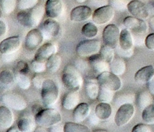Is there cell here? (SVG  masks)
<instances>
[{"mask_svg":"<svg viewBox=\"0 0 154 132\" xmlns=\"http://www.w3.org/2000/svg\"><path fill=\"white\" fill-rule=\"evenodd\" d=\"M62 81L65 86L70 91H78L83 82L80 71L75 66L72 64H68L65 67Z\"/></svg>","mask_w":154,"mask_h":132,"instance_id":"obj_1","label":"cell"},{"mask_svg":"<svg viewBox=\"0 0 154 132\" xmlns=\"http://www.w3.org/2000/svg\"><path fill=\"white\" fill-rule=\"evenodd\" d=\"M42 100L44 106L46 107H50L53 106L58 100L59 87L55 82L52 80L47 79L44 82L43 86L42 87Z\"/></svg>","mask_w":154,"mask_h":132,"instance_id":"obj_2","label":"cell"},{"mask_svg":"<svg viewBox=\"0 0 154 132\" xmlns=\"http://www.w3.org/2000/svg\"><path fill=\"white\" fill-rule=\"evenodd\" d=\"M35 121L39 126L42 127H51L57 124L62 120L61 114L53 108L42 109L36 115H35Z\"/></svg>","mask_w":154,"mask_h":132,"instance_id":"obj_3","label":"cell"},{"mask_svg":"<svg viewBox=\"0 0 154 132\" xmlns=\"http://www.w3.org/2000/svg\"><path fill=\"white\" fill-rule=\"evenodd\" d=\"M101 49L99 40H87L80 42L76 46V52L80 57H90L98 53Z\"/></svg>","mask_w":154,"mask_h":132,"instance_id":"obj_4","label":"cell"},{"mask_svg":"<svg viewBox=\"0 0 154 132\" xmlns=\"http://www.w3.org/2000/svg\"><path fill=\"white\" fill-rule=\"evenodd\" d=\"M96 79L99 86L106 87L114 92L119 90L122 86V81L120 77L109 70L102 72L98 75Z\"/></svg>","mask_w":154,"mask_h":132,"instance_id":"obj_5","label":"cell"},{"mask_svg":"<svg viewBox=\"0 0 154 132\" xmlns=\"http://www.w3.org/2000/svg\"><path fill=\"white\" fill-rule=\"evenodd\" d=\"M2 100L6 106L14 110H23L27 106V103L23 97L17 93L8 92L3 94Z\"/></svg>","mask_w":154,"mask_h":132,"instance_id":"obj_6","label":"cell"},{"mask_svg":"<svg viewBox=\"0 0 154 132\" xmlns=\"http://www.w3.org/2000/svg\"><path fill=\"white\" fill-rule=\"evenodd\" d=\"M114 9L109 4L96 8L92 15L93 22L98 25L108 23L114 18Z\"/></svg>","mask_w":154,"mask_h":132,"instance_id":"obj_7","label":"cell"},{"mask_svg":"<svg viewBox=\"0 0 154 132\" xmlns=\"http://www.w3.org/2000/svg\"><path fill=\"white\" fill-rule=\"evenodd\" d=\"M135 113V107L131 103L124 104L119 107L114 121L117 126H123L129 122Z\"/></svg>","mask_w":154,"mask_h":132,"instance_id":"obj_8","label":"cell"},{"mask_svg":"<svg viewBox=\"0 0 154 132\" xmlns=\"http://www.w3.org/2000/svg\"><path fill=\"white\" fill-rule=\"evenodd\" d=\"M123 25L126 28L131 30L135 34H144L147 32V28H148L144 20L139 19V18L132 16H126L123 20Z\"/></svg>","mask_w":154,"mask_h":132,"instance_id":"obj_9","label":"cell"},{"mask_svg":"<svg viewBox=\"0 0 154 132\" xmlns=\"http://www.w3.org/2000/svg\"><path fill=\"white\" fill-rule=\"evenodd\" d=\"M120 30L114 24H109L103 30L102 39L105 44L109 45L115 49L119 43L120 39Z\"/></svg>","mask_w":154,"mask_h":132,"instance_id":"obj_10","label":"cell"},{"mask_svg":"<svg viewBox=\"0 0 154 132\" xmlns=\"http://www.w3.org/2000/svg\"><path fill=\"white\" fill-rule=\"evenodd\" d=\"M127 10L133 16L139 19H147L150 16V10L147 5L139 0H132L128 3Z\"/></svg>","mask_w":154,"mask_h":132,"instance_id":"obj_11","label":"cell"},{"mask_svg":"<svg viewBox=\"0 0 154 132\" xmlns=\"http://www.w3.org/2000/svg\"><path fill=\"white\" fill-rule=\"evenodd\" d=\"M41 31L45 39H50L60 35L61 32V26L57 20L49 18L43 22L41 27Z\"/></svg>","mask_w":154,"mask_h":132,"instance_id":"obj_12","label":"cell"},{"mask_svg":"<svg viewBox=\"0 0 154 132\" xmlns=\"http://www.w3.org/2000/svg\"><path fill=\"white\" fill-rule=\"evenodd\" d=\"M44 38L42 31L38 28H32L27 33L25 39V47L29 50H33L39 47L43 42Z\"/></svg>","mask_w":154,"mask_h":132,"instance_id":"obj_13","label":"cell"},{"mask_svg":"<svg viewBox=\"0 0 154 132\" xmlns=\"http://www.w3.org/2000/svg\"><path fill=\"white\" fill-rule=\"evenodd\" d=\"M93 15V10L88 5H79L72 10L70 19L74 22H83L90 19Z\"/></svg>","mask_w":154,"mask_h":132,"instance_id":"obj_14","label":"cell"},{"mask_svg":"<svg viewBox=\"0 0 154 132\" xmlns=\"http://www.w3.org/2000/svg\"><path fill=\"white\" fill-rule=\"evenodd\" d=\"M45 8L47 16L52 19L60 17L64 10L61 0H47Z\"/></svg>","mask_w":154,"mask_h":132,"instance_id":"obj_15","label":"cell"},{"mask_svg":"<svg viewBox=\"0 0 154 132\" xmlns=\"http://www.w3.org/2000/svg\"><path fill=\"white\" fill-rule=\"evenodd\" d=\"M88 61L90 67L96 74L99 75L102 72L109 70L110 64L101 56L100 54L96 53L91 56L89 57Z\"/></svg>","mask_w":154,"mask_h":132,"instance_id":"obj_16","label":"cell"},{"mask_svg":"<svg viewBox=\"0 0 154 132\" xmlns=\"http://www.w3.org/2000/svg\"><path fill=\"white\" fill-rule=\"evenodd\" d=\"M21 41L19 36H12L0 42V52L2 54L11 53L18 51Z\"/></svg>","mask_w":154,"mask_h":132,"instance_id":"obj_17","label":"cell"},{"mask_svg":"<svg viewBox=\"0 0 154 132\" xmlns=\"http://www.w3.org/2000/svg\"><path fill=\"white\" fill-rule=\"evenodd\" d=\"M57 48L55 45L51 43H46L38 47L35 54L34 59L39 62H46L47 60L52 55L56 53Z\"/></svg>","mask_w":154,"mask_h":132,"instance_id":"obj_18","label":"cell"},{"mask_svg":"<svg viewBox=\"0 0 154 132\" xmlns=\"http://www.w3.org/2000/svg\"><path fill=\"white\" fill-rule=\"evenodd\" d=\"M80 98L78 91H70L66 93L62 100V106L65 110H72L79 104Z\"/></svg>","mask_w":154,"mask_h":132,"instance_id":"obj_19","label":"cell"},{"mask_svg":"<svg viewBox=\"0 0 154 132\" xmlns=\"http://www.w3.org/2000/svg\"><path fill=\"white\" fill-rule=\"evenodd\" d=\"M14 124V116L7 106H0V128L8 130Z\"/></svg>","mask_w":154,"mask_h":132,"instance_id":"obj_20","label":"cell"},{"mask_svg":"<svg viewBox=\"0 0 154 132\" xmlns=\"http://www.w3.org/2000/svg\"><path fill=\"white\" fill-rule=\"evenodd\" d=\"M154 76V67L152 64L142 68L135 73V80L138 83H147Z\"/></svg>","mask_w":154,"mask_h":132,"instance_id":"obj_21","label":"cell"},{"mask_svg":"<svg viewBox=\"0 0 154 132\" xmlns=\"http://www.w3.org/2000/svg\"><path fill=\"white\" fill-rule=\"evenodd\" d=\"M45 13V8L42 5H35L34 8L29 10L30 28H35L40 24Z\"/></svg>","mask_w":154,"mask_h":132,"instance_id":"obj_22","label":"cell"},{"mask_svg":"<svg viewBox=\"0 0 154 132\" xmlns=\"http://www.w3.org/2000/svg\"><path fill=\"white\" fill-rule=\"evenodd\" d=\"M90 112V106L87 103H81L74 109L73 120L76 122H82L89 116Z\"/></svg>","mask_w":154,"mask_h":132,"instance_id":"obj_23","label":"cell"},{"mask_svg":"<svg viewBox=\"0 0 154 132\" xmlns=\"http://www.w3.org/2000/svg\"><path fill=\"white\" fill-rule=\"evenodd\" d=\"M35 121L29 116H23L18 119L17 128L20 131L31 132L35 130Z\"/></svg>","mask_w":154,"mask_h":132,"instance_id":"obj_24","label":"cell"},{"mask_svg":"<svg viewBox=\"0 0 154 132\" xmlns=\"http://www.w3.org/2000/svg\"><path fill=\"white\" fill-rule=\"evenodd\" d=\"M120 46L125 50H130L133 46V38L128 28H123L120 34Z\"/></svg>","mask_w":154,"mask_h":132,"instance_id":"obj_25","label":"cell"},{"mask_svg":"<svg viewBox=\"0 0 154 132\" xmlns=\"http://www.w3.org/2000/svg\"><path fill=\"white\" fill-rule=\"evenodd\" d=\"M99 84L98 82L97 79L95 80L93 78H88L85 80V90L89 98L94 99L97 98L98 94L99 91Z\"/></svg>","mask_w":154,"mask_h":132,"instance_id":"obj_26","label":"cell"},{"mask_svg":"<svg viewBox=\"0 0 154 132\" xmlns=\"http://www.w3.org/2000/svg\"><path fill=\"white\" fill-rule=\"evenodd\" d=\"M95 113L100 119L106 120L111 116L112 113V108L109 103L101 102L96 106Z\"/></svg>","mask_w":154,"mask_h":132,"instance_id":"obj_27","label":"cell"},{"mask_svg":"<svg viewBox=\"0 0 154 132\" xmlns=\"http://www.w3.org/2000/svg\"><path fill=\"white\" fill-rule=\"evenodd\" d=\"M152 102H153V98H152L151 93L150 92H141L137 96L136 104L138 107L141 110L151 104Z\"/></svg>","mask_w":154,"mask_h":132,"instance_id":"obj_28","label":"cell"},{"mask_svg":"<svg viewBox=\"0 0 154 132\" xmlns=\"http://www.w3.org/2000/svg\"><path fill=\"white\" fill-rule=\"evenodd\" d=\"M126 69V65L125 62L120 58H114L110 64V70L114 74L117 76L123 75L125 73Z\"/></svg>","mask_w":154,"mask_h":132,"instance_id":"obj_29","label":"cell"},{"mask_svg":"<svg viewBox=\"0 0 154 132\" xmlns=\"http://www.w3.org/2000/svg\"><path fill=\"white\" fill-rule=\"evenodd\" d=\"M62 63L61 56L58 54H54L51 56L46 62V68L51 73H56L58 71Z\"/></svg>","mask_w":154,"mask_h":132,"instance_id":"obj_30","label":"cell"},{"mask_svg":"<svg viewBox=\"0 0 154 132\" xmlns=\"http://www.w3.org/2000/svg\"><path fill=\"white\" fill-rule=\"evenodd\" d=\"M14 82V74L11 70H3L0 72V82L5 88L13 86Z\"/></svg>","mask_w":154,"mask_h":132,"instance_id":"obj_31","label":"cell"},{"mask_svg":"<svg viewBox=\"0 0 154 132\" xmlns=\"http://www.w3.org/2000/svg\"><path fill=\"white\" fill-rule=\"evenodd\" d=\"M14 80L15 82L22 89H28L31 86V80L27 74H25L15 71Z\"/></svg>","mask_w":154,"mask_h":132,"instance_id":"obj_32","label":"cell"},{"mask_svg":"<svg viewBox=\"0 0 154 132\" xmlns=\"http://www.w3.org/2000/svg\"><path fill=\"white\" fill-rule=\"evenodd\" d=\"M65 132H89L90 128L87 126L80 124L79 122H67L63 126Z\"/></svg>","mask_w":154,"mask_h":132,"instance_id":"obj_33","label":"cell"},{"mask_svg":"<svg viewBox=\"0 0 154 132\" xmlns=\"http://www.w3.org/2000/svg\"><path fill=\"white\" fill-rule=\"evenodd\" d=\"M113 98H114V91L102 86H99V91L97 97L99 101L110 103L113 100Z\"/></svg>","mask_w":154,"mask_h":132,"instance_id":"obj_34","label":"cell"},{"mask_svg":"<svg viewBox=\"0 0 154 132\" xmlns=\"http://www.w3.org/2000/svg\"><path fill=\"white\" fill-rule=\"evenodd\" d=\"M98 30L97 26L95 25L93 22H87L83 26L82 28H81V33L83 35L88 38H92L93 37H96L98 34Z\"/></svg>","mask_w":154,"mask_h":132,"instance_id":"obj_35","label":"cell"},{"mask_svg":"<svg viewBox=\"0 0 154 132\" xmlns=\"http://www.w3.org/2000/svg\"><path fill=\"white\" fill-rule=\"evenodd\" d=\"M99 54L107 62L111 64V62L114 58V48L109 46V45L105 44L101 46L100 53Z\"/></svg>","mask_w":154,"mask_h":132,"instance_id":"obj_36","label":"cell"},{"mask_svg":"<svg viewBox=\"0 0 154 132\" xmlns=\"http://www.w3.org/2000/svg\"><path fill=\"white\" fill-rule=\"evenodd\" d=\"M142 119L148 124H154V104H151L142 110Z\"/></svg>","mask_w":154,"mask_h":132,"instance_id":"obj_37","label":"cell"},{"mask_svg":"<svg viewBox=\"0 0 154 132\" xmlns=\"http://www.w3.org/2000/svg\"><path fill=\"white\" fill-rule=\"evenodd\" d=\"M17 4V0H1V8L3 13L10 14L14 10Z\"/></svg>","mask_w":154,"mask_h":132,"instance_id":"obj_38","label":"cell"},{"mask_svg":"<svg viewBox=\"0 0 154 132\" xmlns=\"http://www.w3.org/2000/svg\"><path fill=\"white\" fill-rule=\"evenodd\" d=\"M38 0H17V7L20 10H29L37 5Z\"/></svg>","mask_w":154,"mask_h":132,"instance_id":"obj_39","label":"cell"},{"mask_svg":"<svg viewBox=\"0 0 154 132\" xmlns=\"http://www.w3.org/2000/svg\"><path fill=\"white\" fill-rule=\"evenodd\" d=\"M30 67H31L32 70L35 73L40 74L46 69V62H39L34 59L33 61H32Z\"/></svg>","mask_w":154,"mask_h":132,"instance_id":"obj_40","label":"cell"},{"mask_svg":"<svg viewBox=\"0 0 154 132\" xmlns=\"http://www.w3.org/2000/svg\"><path fill=\"white\" fill-rule=\"evenodd\" d=\"M127 0H111L110 2V5L112 6L114 9H117L118 10H124L127 9L128 5Z\"/></svg>","mask_w":154,"mask_h":132,"instance_id":"obj_41","label":"cell"},{"mask_svg":"<svg viewBox=\"0 0 154 132\" xmlns=\"http://www.w3.org/2000/svg\"><path fill=\"white\" fill-rule=\"evenodd\" d=\"M134 100L133 95L130 94H123V95L118 96L117 98L115 99V103L117 105H123L124 104H129L132 103Z\"/></svg>","mask_w":154,"mask_h":132,"instance_id":"obj_42","label":"cell"},{"mask_svg":"<svg viewBox=\"0 0 154 132\" xmlns=\"http://www.w3.org/2000/svg\"><path fill=\"white\" fill-rule=\"evenodd\" d=\"M30 68L29 66V64H27V62H26L25 61H23V60H20L16 64V71L19 72V73L27 74L29 72Z\"/></svg>","mask_w":154,"mask_h":132,"instance_id":"obj_43","label":"cell"},{"mask_svg":"<svg viewBox=\"0 0 154 132\" xmlns=\"http://www.w3.org/2000/svg\"><path fill=\"white\" fill-rule=\"evenodd\" d=\"M90 63L87 62L86 61L82 59H78L76 61V66L75 67L78 68V70H79L81 73H86L87 72V70H89V68H90Z\"/></svg>","mask_w":154,"mask_h":132,"instance_id":"obj_44","label":"cell"},{"mask_svg":"<svg viewBox=\"0 0 154 132\" xmlns=\"http://www.w3.org/2000/svg\"><path fill=\"white\" fill-rule=\"evenodd\" d=\"M87 1H88L89 5L96 8L108 5V3H109L108 0H87Z\"/></svg>","mask_w":154,"mask_h":132,"instance_id":"obj_45","label":"cell"},{"mask_svg":"<svg viewBox=\"0 0 154 132\" xmlns=\"http://www.w3.org/2000/svg\"><path fill=\"white\" fill-rule=\"evenodd\" d=\"M45 80L44 79L43 76L40 75L39 74L35 75L32 78V83L34 86L37 88H42L44 82Z\"/></svg>","mask_w":154,"mask_h":132,"instance_id":"obj_46","label":"cell"},{"mask_svg":"<svg viewBox=\"0 0 154 132\" xmlns=\"http://www.w3.org/2000/svg\"><path fill=\"white\" fill-rule=\"evenodd\" d=\"M151 130L150 126L145 124H138L132 128V132H150Z\"/></svg>","mask_w":154,"mask_h":132,"instance_id":"obj_47","label":"cell"},{"mask_svg":"<svg viewBox=\"0 0 154 132\" xmlns=\"http://www.w3.org/2000/svg\"><path fill=\"white\" fill-rule=\"evenodd\" d=\"M17 57V51L14 52H11V53L2 54V59L4 62H11L14 61Z\"/></svg>","mask_w":154,"mask_h":132,"instance_id":"obj_48","label":"cell"},{"mask_svg":"<svg viewBox=\"0 0 154 132\" xmlns=\"http://www.w3.org/2000/svg\"><path fill=\"white\" fill-rule=\"evenodd\" d=\"M144 44H145L147 49H149L150 50L154 51V33L148 34L146 37L145 40H144Z\"/></svg>","mask_w":154,"mask_h":132,"instance_id":"obj_49","label":"cell"},{"mask_svg":"<svg viewBox=\"0 0 154 132\" xmlns=\"http://www.w3.org/2000/svg\"><path fill=\"white\" fill-rule=\"evenodd\" d=\"M99 119H100V118L96 116V113L91 114V115H89L88 122L89 124H91V125H96V124L99 123Z\"/></svg>","mask_w":154,"mask_h":132,"instance_id":"obj_50","label":"cell"},{"mask_svg":"<svg viewBox=\"0 0 154 132\" xmlns=\"http://www.w3.org/2000/svg\"><path fill=\"white\" fill-rule=\"evenodd\" d=\"M116 48H117V52H118V53H120V55L123 56H131L132 55V53H133L132 50H125L122 49L120 46L117 47V46Z\"/></svg>","mask_w":154,"mask_h":132,"instance_id":"obj_51","label":"cell"},{"mask_svg":"<svg viewBox=\"0 0 154 132\" xmlns=\"http://www.w3.org/2000/svg\"><path fill=\"white\" fill-rule=\"evenodd\" d=\"M7 32V26L3 22L2 20H0V37H2L5 35Z\"/></svg>","mask_w":154,"mask_h":132,"instance_id":"obj_52","label":"cell"},{"mask_svg":"<svg viewBox=\"0 0 154 132\" xmlns=\"http://www.w3.org/2000/svg\"><path fill=\"white\" fill-rule=\"evenodd\" d=\"M147 88L148 91L151 93V94L154 95V76L147 82Z\"/></svg>","mask_w":154,"mask_h":132,"instance_id":"obj_53","label":"cell"},{"mask_svg":"<svg viewBox=\"0 0 154 132\" xmlns=\"http://www.w3.org/2000/svg\"><path fill=\"white\" fill-rule=\"evenodd\" d=\"M42 109H43V108L42 107V106H40V105L38 104H35L33 105L32 107V113L34 114V115H36V114H37L38 112H40Z\"/></svg>","mask_w":154,"mask_h":132,"instance_id":"obj_54","label":"cell"},{"mask_svg":"<svg viewBox=\"0 0 154 132\" xmlns=\"http://www.w3.org/2000/svg\"><path fill=\"white\" fill-rule=\"evenodd\" d=\"M147 8H148L149 10H150V13L152 11L154 12V1L150 2L148 4V5H147Z\"/></svg>","mask_w":154,"mask_h":132,"instance_id":"obj_55","label":"cell"},{"mask_svg":"<svg viewBox=\"0 0 154 132\" xmlns=\"http://www.w3.org/2000/svg\"><path fill=\"white\" fill-rule=\"evenodd\" d=\"M149 25H150V28L154 31V16H152L149 20Z\"/></svg>","mask_w":154,"mask_h":132,"instance_id":"obj_56","label":"cell"},{"mask_svg":"<svg viewBox=\"0 0 154 132\" xmlns=\"http://www.w3.org/2000/svg\"><path fill=\"white\" fill-rule=\"evenodd\" d=\"M7 131H9V132H11V131H20V130H19V128H18L17 127H11V128H9L7 130Z\"/></svg>","mask_w":154,"mask_h":132,"instance_id":"obj_57","label":"cell"},{"mask_svg":"<svg viewBox=\"0 0 154 132\" xmlns=\"http://www.w3.org/2000/svg\"><path fill=\"white\" fill-rule=\"evenodd\" d=\"M5 89V87L4 86H0V98H2V96L3 94V91Z\"/></svg>","mask_w":154,"mask_h":132,"instance_id":"obj_58","label":"cell"},{"mask_svg":"<svg viewBox=\"0 0 154 132\" xmlns=\"http://www.w3.org/2000/svg\"><path fill=\"white\" fill-rule=\"evenodd\" d=\"M94 132H98V131H107V130H105V129H95L93 130Z\"/></svg>","mask_w":154,"mask_h":132,"instance_id":"obj_59","label":"cell"},{"mask_svg":"<svg viewBox=\"0 0 154 132\" xmlns=\"http://www.w3.org/2000/svg\"><path fill=\"white\" fill-rule=\"evenodd\" d=\"M75 2H78V3H84V2H87V0H75Z\"/></svg>","mask_w":154,"mask_h":132,"instance_id":"obj_60","label":"cell"},{"mask_svg":"<svg viewBox=\"0 0 154 132\" xmlns=\"http://www.w3.org/2000/svg\"><path fill=\"white\" fill-rule=\"evenodd\" d=\"M2 16V8H0V19H1Z\"/></svg>","mask_w":154,"mask_h":132,"instance_id":"obj_61","label":"cell"}]
</instances>
